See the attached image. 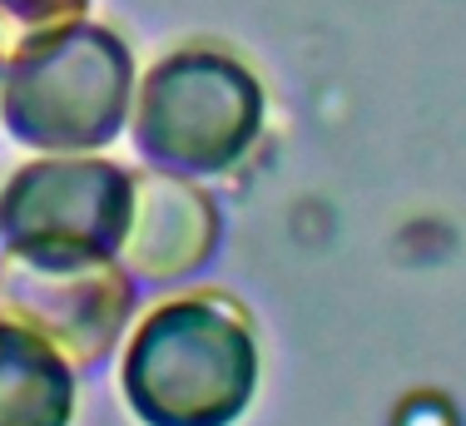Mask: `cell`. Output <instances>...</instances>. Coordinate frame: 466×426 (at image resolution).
<instances>
[{
    "instance_id": "obj_9",
    "label": "cell",
    "mask_w": 466,
    "mask_h": 426,
    "mask_svg": "<svg viewBox=\"0 0 466 426\" xmlns=\"http://www.w3.org/2000/svg\"><path fill=\"white\" fill-rule=\"evenodd\" d=\"M397 426H457V411H451L447 397L417 391V397L402 401V411H397Z\"/></svg>"
},
{
    "instance_id": "obj_10",
    "label": "cell",
    "mask_w": 466,
    "mask_h": 426,
    "mask_svg": "<svg viewBox=\"0 0 466 426\" xmlns=\"http://www.w3.org/2000/svg\"><path fill=\"white\" fill-rule=\"evenodd\" d=\"M0 70H5V55H0Z\"/></svg>"
},
{
    "instance_id": "obj_3",
    "label": "cell",
    "mask_w": 466,
    "mask_h": 426,
    "mask_svg": "<svg viewBox=\"0 0 466 426\" xmlns=\"http://www.w3.org/2000/svg\"><path fill=\"white\" fill-rule=\"evenodd\" d=\"M135 80L129 40L85 15L5 60L0 129L30 154H99L129 125Z\"/></svg>"
},
{
    "instance_id": "obj_1",
    "label": "cell",
    "mask_w": 466,
    "mask_h": 426,
    "mask_svg": "<svg viewBox=\"0 0 466 426\" xmlns=\"http://www.w3.org/2000/svg\"><path fill=\"white\" fill-rule=\"evenodd\" d=\"M115 372L139 426H238L263 372L253 312L224 288L174 283L129 322Z\"/></svg>"
},
{
    "instance_id": "obj_7",
    "label": "cell",
    "mask_w": 466,
    "mask_h": 426,
    "mask_svg": "<svg viewBox=\"0 0 466 426\" xmlns=\"http://www.w3.org/2000/svg\"><path fill=\"white\" fill-rule=\"evenodd\" d=\"M80 372L0 312V426H75Z\"/></svg>"
},
{
    "instance_id": "obj_8",
    "label": "cell",
    "mask_w": 466,
    "mask_h": 426,
    "mask_svg": "<svg viewBox=\"0 0 466 426\" xmlns=\"http://www.w3.org/2000/svg\"><path fill=\"white\" fill-rule=\"evenodd\" d=\"M90 15V0H0V55H20L30 45L60 36Z\"/></svg>"
},
{
    "instance_id": "obj_2",
    "label": "cell",
    "mask_w": 466,
    "mask_h": 426,
    "mask_svg": "<svg viewBox=\"0 0 466 426\" xmlns=\"http://www.w3.org/2000/svg\"><path fill=\"white\" fill-rule=\"evenodd\" d=\"M125 129L154 169L194 178L233 174L268 129V95L228 45H174L135 80Z\"/></svg>"
},
{
    "instance_id": "obj_4",
    "label": "cell",
    "mask_w": 466,
    "mask_h": 426,
    "mask_svg": "<svg viewBox=\"0 0 466 426\" xmlns=\"http://www.w3.org/2000/svg\"><path fill=\"white\" fill-rule=\"evenodd\" d=\"M135 278L115 253L0 248V312L46 338L75 372H95L135 322Z\"/></svg>"
},
{
    "instance_id": "obj_5",
    "label": "cell",
    "mask_w": 466,
    "mask_h": 426,
    "mask_svg": "<svg viewBox=\"0 0 466 426\" xmlns=\"http://www.w3.org/2000/svg\"><path fill=\"white\" fill-rule=\"evenodd\" d=\"M129 169L99 154H35L0 184V248L115 253Z\"/></svg>"
},
{
    "instance_id": "obj_6",
    "label": "cell",
    "mask_w": 466,
    "mask_h": 426,
    "mask_svg": "<svg viewBox=\"0 0 466 426\" xmlns=\"http://www.w3.org/2000/svg\"><path fill=\"white\" fill-rule=\"evenodd\" d=\"M218 238H224V213L204 178L154 169V164L129 169V213L115 258L129 268L135 283H184L218 253Z\"/></svg>"
}]
</instances>
